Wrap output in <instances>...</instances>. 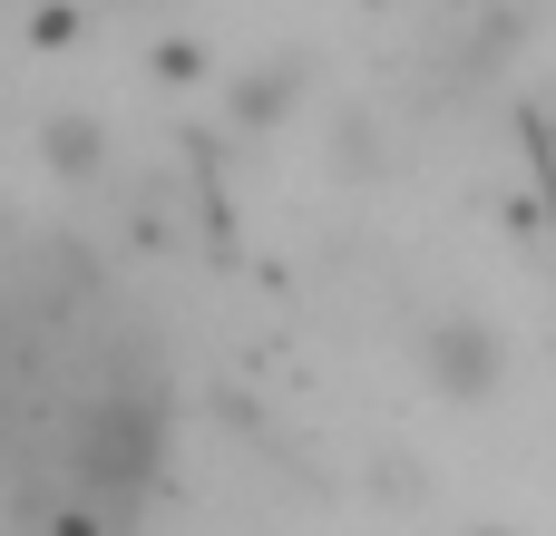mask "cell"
Segmentation results:
<instances>
[{
	"instance_id": "obj_4",
	"label": "cell",
	"mask_w": 556,
	"mask_h": 536,
	"mask_svg": "<svg viewBox=\"0 0 556 536\" xmlns=\"http://www.w3.org/2000/svg\"><path fill=\"white\" fill-rule=\"evenodd\" d=\"M39 156H49L59 176H88V166L108 156V137H98V117H49V137H39Z\"/></svg>"
},
{
	"instance_id": "obj_1",
	"label": "cell",
	"mask_w": 556,
	"mask_h": 536,
	"mask_svg": "<svg viewBox=\"0 0 556 536\" xmlns=\"http://www.w3.org/2000/svg\"><path fill=\"white\" fill-rule=\"evenodd\" d=\"M156 459H166V400H156V381L137 391V371H117V381H98V391L68 410L59 469H68V488H78L98 518H127V508L156 488Z\"/></svg>"
},
{
	"instance_id": "obj_3",
	"label": "cell",
	"mask_w": 556,
	"mask_h": 536,
	"mask_svg": "<svg viewBox=\"0 0 556 536\" xmlns=\"http://www.w3.org/2000/svg\"><path fill=\"white\" fill-rule=\"evenodd\" d=\"M293 98H303V68H293V59H264V68L235 88V127H274Z\"/></svg>"
},
{
	"instance_id": "obj_2",
	"label": "cell",
	"mask_w": 556,
	"mask_h": 536,
	"mask_svg": "<svg viewBox=\"0 0 556 536\" xmlns=\"http://www.w3.org/2000/svg\"><path fill=\"white\" fill-rule=\"evenodd\" d=\"M420 371H430V391H450V400H489V391L508 381V332H498L489 312H450V322L420 332Z\"/></svg>"
}]
</instances>
